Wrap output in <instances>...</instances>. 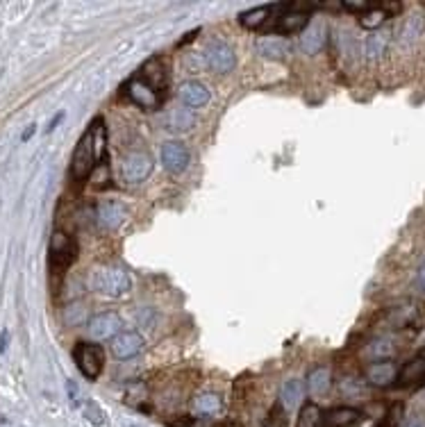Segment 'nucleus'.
Segmentation results:
<instances>
[{
    "instance_id": "29",
    "label": "nucleus",
    "mask_w": 425,
    "mask_h": 427,
    "mask_svg": "<svg viewBox=\"0 0 425 427\" xmlns=\"http://www.w3.org/2000/svg\"><path fill=\"white\" fill-rule=\"evenodd\" d=\"M364 355L369 357V359H373V361H387L391 355H394V346H391L389 341H384V339L373 341V343L366 346Z\"/></svg>"
},
{
    "instance_id": "23",
    "label": "nucleus",
    "mask_w": 425,
    "mask_h": 427,
    "mask_svg": "<svg viewBox=\"0 0 425 427\" xmlns=\"http://www.w3.org/2000/svg\"><path fill=\"white\" fill-rule=\"evenodd\" d=\"M273 14V7H257V10H250V12H243L239 16V23L243 28L248 30H259V28H266L268 26V19Z\"/></svg>"
},
{
    "instance_id": "4",
    "label": "nucleus",
    "mask_w": 425,
    "mask_h": 427,
    "mask_svg": "<svg viewBox=\"0 0 425 427\" xmlns=\"http://www.w3.org/2000/svg\"><path fill=\"white\" fill-rule=\"evenodd\" d=\"M73 359L87 380H98L105 368V350L98 343H78L73 348Z\"/></svg>"
},
{
    "instance_id": "34",
    "label": "nucleus",
    "mask_w": 425,
    "mask_h": 427,
    "mask_svg": "<svg viewBox=\"0 0 425 427\" xmlns=\"http://www.w3.org/2000/svg\"><path fill=\"white\" fill-rule=\"evenodd\" d=\"M64 121V112H57L55 116L51 119V123H48V128H46V132H53V130L60 125V123Z\"/></svg>"
},
{
    "instance_id": "40",
    "label": "nucleus",
    "mask_w": 425,
    "mask_h": 427,
    "mask_svg": "<svg viewBox=\"0 0 425 427\" xmlns=\"http://www.w3.org/2000/svg\"><path fill=\"white\" fill-rule=\"evenodd\" d=\"M216 427H243L241 423H234V421H225V423H220V425H216Z\"/></svg>"
},
{
    "instance_id": "41",
    "label": "nucleus",
    "mask_w": 425,
    "mask_h": 427,
    "mask_svg": "<svg viewBox=\"0 0 425 427\" xmlns=\"http://www.w3.org/2000/svg\"><path fill=\"white\" fill-rule=\"evenodd\" d=\"M375 427H391V425H389V421H387V418H384V421H380V423L375 425Z\"/></svg>"
},
{
    "instance_id": "11",
    "label": "nucleus",
    "mask_w": 425,
    "mask_h": 427,
    "mask_svg": "<svg viewBox=\"0 0 425 427\" xmlns=\"http://www.w3.org/2000/svg\"><path fill=\"white\" fill-rule=\"evenodd\" d=\"M139 80L146 82L155 92H162L168 85V71L166 64L159 60V57H150L148 62H144V67L139 69Z\"/></svg>"
},
{
    "instance_id": "1",
    "label": "nucleus",
    "mask_w": 425,
    "mask_h": 427,
    "mask_svg": "<svg viewBox=\"0 0 425 427\" xmlns=\"http://www.w3.org/2000/svg\"><path fill=\"white\" fill-rule=\"evenodd\" d=\"M78 259V241L64 229H55L48 243V266L53 273H64Z\"/></svg>"
},
{
    "instance_id": "19",
    "label": "nucleus",
    "mask_w": 425,
    "mask_h": 427,
    "mask_svg": "<svg viewBox=\"0 0 425 427\" xmlns=\"http://www.w3.org/2000/svg\"><path fill=\"white\" fill-rule=\"evenodd\" d=\"M323 46H325V28L321 26V23H316V26H309L305 32H302V37H300L302 53L316 55V53H321Z\"/></svg>"
},
{
    "instance_id": "12",
    "label": "nucleus",
    "mask_w": 425,
    "mask_h": 427,
    "mask_svg": "<svg viewBox=\"0 0 425 427\" xmlns=\"http://www.w3.org/2000/svg\"><path fill=\"white\" fill-rule=\"evenodd\" d=\"M398 368L394 361H373V364L366 368V382L373 384L378 389H387L398 380Z\"/></svg>"
},
{
    "instance_id": "13",
    "label": "nucleus",
    "mask_w": 425,
    "mask_h": 427,
    "mask_svg": "<svg viewBox=\"0 0 425 427\" xmlns=\"http://www.w3.org/2000/svg\"><path fill=\"white\" fill-rule=\"evenodd\" d=\"M141 350H144V336L139 332H121L116 339L112 341L114 357L121 359V361L137 357Z\"/></svg>"
},
{
    "instance_id": "3",
    "label": "nucleus",
    "mask_w": 425,
    "mask_h": 427,
    "mask_svg": "<svg viewBox=\"0 0 425 427\" xmlns=\"http://www.w3.org/2000/svg\"><path fill=\"white\" fill-rule=\"evenodd\" d=\"M89 286L105 295H123L130 291V275L119 266H101L94 268L89 275Z\"/></svg>"
},
{
    "instance_id": "20",
    "label": "nucleus",
    "mask_w": 425,
    "mask_h": 427,
    "mask_svg": "<svg viewBox=\"0 0 425 427\" xmlns=\"http://www.w3.org/2000/svg\"><path fill=\"white\" fill-rule=\"evenodd\" d=\"M330 384H332V375H330V368L325 366H318L307 375V391L312 396H325L330 391Z\"/></svg>"
},
{
    "instance_id": "38",
    "label": "nucleus",
    "mask_w": 425,
    "mask_h": 427,
    "mask_svg": "<svg viewBox=\"0 0 425 427\" xmlns=\"http://www.w3.org/2000/svg\"><path fill=\"white\" fill-rule=\"evenodd\" d=\"M7 339H10V334H7V330H3V334H0V352H5V348H7Z\"/></svg>"
},
{
    "instance_id": "15",
    "label": "nucleus",
    "mask_w": 425,
    "mask_h": 427,
    "mask_svg": "<svg viewBox=\"0 0 425 427\" xmlns=\"http://www.w3.org/2000/svg\"><path fill=\"white\" fill-rule=\"evenodd\" d=\"M177 98L180 101L184 103V107H205L207 103H209V89L205 87V85H200V82H193V80H187V82H182V85H180V89H177Z\"/></svg>"
},
{
    "instance_id": "30",
    "label": "nucleus",
    "mask_w": 425,
    "mask_h": 427,
    "mask_svg": "<svg viewBox=\"0 0 425 427\" xmlns=\"http://www.w3.org/2000/svg\"><path fill=\"white\" fill-rule=\"evenodd\" d=\"M89 180H92V184L96 189H107L110 186V166L107 164H98Z\"/></svg>"
},
{
    "instance_id": "35",
    "label": "nucleus",
    "mask_w": 425,
    "mask_h": 427,
    "mask_svg": "<svg viewBox=\"0 0 425 427\" xmlns=\"http://www.w3.org/2000/svg\"><path fill=\"white\" fill-rule=\"evenodd\" d=\"M403 427H425V418L423 416H412Z\"/></svg>"
},
{
    "instance_id": "31",
    "label": "nucleus",
    "mask_w": 425,
    "mask_h": 427,
    "mask_svg": "<svg viewBox=\"0 0 425 427\" xmlns=\"http://www.w3.org/2000/svg\"><path fill=\"white\" fill-rule=\"evenodd\" d=\"M373 5H375V3H369V0H346V3H341L343 10L357 12V16H362L364 12H369Z\"/></svg>"
},
{
    "instance_id": "28",
    "label": "nucleus",
    "mask_w": 425,
    "mask_h": 427,
    "mask_svg": "<svg viewBox=\"0 0 425 427\" xmlns=\"http://www.w3.org/2000/svg\"><path fill=\"white\" fill-rule=\"evenodd\" d=\"M421 32H423V19L421 16H412V19L405 21L403 30H400V41H403L405 46H410L421 37Z\"/></svg>"
},
{
    "instance_id": "26",
    "label": "nucleus",
    "mask_w": 425,
    "mask_h": 427,
    "mask_svg": "<svg viewBox=\"0 0 425 427\" xmlns=\"http://www.w3.org/2000/svg\"><path fill=\"white\" fill-rule=\"evenodd\" d=\"M257 53L261 57H268V60H282L287 55V46H284V41H277V39H259Z\"/></svg>"
},
{
    "instance_id": "5",
    "label": "nucleus",
    "mask_w": 425,
    "mask_h": 427,
    "mask_svg": "<svg viewBox=\"0 0 425 427\" xmlns=\"http://www.w3.org/2000/svg\"><path fill=\"white\" fill-rule=\"evenodd\" d=\"M121 316L119 314H114V311H103V314H96L89 318V323H87V334H89V339L92 341H98V343H103V341H114L116 336L121 334Z\"/></svg>"
},
{
    "instance_id": "37",
    "label": "nucleus",
    "mask_w": 425,
    "mask_h": 427,
    "mask_svg": "<svg viewBox=\"0 0 425 427\" xmlns=\"http://www.w3.org/2000/svg\"><path fill=\"white\" fill-rule=\"evenodd\" d=\"M416 282H419V286L425 291V266L419 270V275H416Z\"/></svg>"
},
{
    "instance_id": "32",
    "label": "nucleus",
    "mask_w": 425,
    "mask_h": 427,
    "mask_svg": "<svg viewBox=\"0 0 425 427\" xmlns=\"http://www.w3.org/2000/svg\"><path fill=\"white\" fill-rule=\"evenodd\" d=\"M85 416H87L94 425H103V423H105L103 409L98 407V405H94V402H87V405H85Z\"/></svg>"
},
{
    "instance_id": "8",
    "label": "nucleus",
    "mask_w": 425,
    "mask_h": 427,
    "mask_svg": "<svg viewBox=\"0 0 425 427\" xmlns=\"http://www.w3.org/2000/svg\"><path fill=\"white\" fill-rule=\"evenodd\" d=\"M205 64L216 73H230L236 64V57H234V51L227 44H223V41H214V44H209V48H207Z\"/></svg>"
},
{
    "instance_id": "33",
    "label": "nucleus",
    "mask_w": 425,
    "mask_h": 427,
    "mask_svg": "<svg viewBox=\"0 0 425 427\" xmlns=\"http://www.w3.org/2000/svg\"><path fill=\"white\" fill-rule=\"evenodd\" d=\"M64 318H67L69 325H80L85 320V311L80 305H71V307H67V311H64Z\"/></svg>"
},
{
    "instance_id": "25",
    "label": "nucleus",
    "mask_w": 425,
    "mask_h": 427,
    "mask_svg": "<svg viewBox=\"0 0 425 427\" xmlns=\"http://www.w3.org/2000/svg\"><path fill=\"white\" fill-rule=\"evenodd\" d=\"M389 16L391 14L384 10L382 3H375L369 12H364L362 16H359V26H362L364 30H378L382 23L389 19Z\"/></svg>"
},
{
    "instance_id": "36",
    "label": "nucleus",
    "mask_w": 425,
    "mask_h": 427,
    "mask_svg": "<svg viewBox=\"0 0 425 427\" xmlns=\"http://www.w3.org/2000/svg\"><path fill=\"white\" fill-rule=\"evenodd\" d=\"M35 132H37V125H30V128L26 130V132L21 134V141H23V143H26V141H30V139L35 137Z\"/></svg>"
},
{
    "instance_id": "14",
    "label": "nucleus",
    "mask_w": 425,
    "mask_h": 427,
    "mask_svg": "<svg viewBox=\"0 0 425 427\" xmlns=\"http://www.w3.org/2000/svg\"><path fill=\"white\" fill-rule=\"evenodd\" d=\"M364 414L355 407H334L323 414V427H357Z\"/></svg>"
},
{
    "instance_id": "21",
    "label": "nucleus",
    "mask_w": 425,
    "mask_h": 427,
    "mask_svg": "<svg viewBox=\"0 0 425 427\" xmlns=\"http://www.w3.org/2000/svg\"><path fill=\"white\" fill-rule=\"evenodd\" d=\"M302 396H305V387H302L300 380H289L282 384L280 389V405L284 409H296L300 402H302Z\"/></svg>"
},
{
    "instance_id": "2",
    "label": "nucleus",
    "mask_w": 425,
    "mask_h": 427,
    "mask_svg": "<svg viewBox=\"0 0 425 427\" xmlns=\"http://www.w3.org/2000/svg\"><path fill=\"white\" fill-rule=\"evenodd\" d=\"M98 166V152H96V143H94V132L92 128L80 137V141L73 150L71 157V177L76 182H85V180L92 177L94 168Z\"/></svg>"
},
{
    "instance_id": "10",
    "label": "nucleus",
    "mask_w": 425,
    "mask_h": 427,
    "mask_svg": "<svg viewBox=\"0 0 425 427\" xmlns=\"http://www.w3.org/2000/svg\"><path fill=\"white\" fill-rule=\"evenodd\" d=\"M125 216H128L125 204H121L119 200H105L98 204V209H96L98 225L105 229H119L125 223Z\"/></svg>"
},
{
    "instance_id": "16",
    "label": "nucleus",
    "mask_w": 425,
    "mask_h": 427,
    "mask_svg": "<svg viewBox=\"0 0 425 427\" xmlns=\"http://www.w3.org/2000/svg\"><path fill=\"white\" fill-rule=\"evenodd\" d=\"M425 382V350H421L414 359L400 368L398 373V384L400 387H416V384Z\"/></svg>"
},
{
    "instance_id": "24",
    "label": "nucleus",
    "mask_w": 425,
    "mask_h": 427,
    "mask_svg": "<svg viewBox=\"0 0 425 427\" xmlns=\"http://www.w3.org/2000/svg\"><path fill=\"white\" fill-rule=\"evenodd\" d=\"M323 414L325 412H321V407L316 402H305L300 409L296 427H323Z\"/></svg>"
},
{
    "instance_id": "18",
    "label": "nucleus",
    "mask_w": 425,
    "mask_h": 427,
    "mask_svg": "<svg viewBox=\"0 0 425 427\" xmlns=\"http://www.w3.org/2000/svg\"><path fill=\"white\" fill-rule=\"evenodd\" d=\"M164 125L171 130V132H189V130L196 125V116L189 107H175V110H171L166 114Z\"/></svg>"
},
{
    "instance_id": "7",
    "label": "nucleus",
    "mask_w": 425,
    "mask_h": 427,
    "mask_svg": "<svg viewBox=\"0 0 425 427\" xmlns=\"http://www.w3.org/2000/svg\"><path fill=\"white\" fill-rule=\"evenodd\" d=\"M123 96L128 98L130 103H135V105H139L141 107V110H157L159 107V103H162V98H159V94L155 92V89H150L148 85H146V82H141V80H130L128 85L123 87Z\"/></svg>"
},
{
    "instance_id": "27",
    "label": "nucleus",
    "mask_w": 425,
    "mask_h": 427,
    "mask_svg": "<svg viewBox=\"0 0 425 427\" xmlns=\"http://www.w3.org/2000/svg\"><path fill=\"white\" fill-rule=\"evenodd\" d=\"M389 46V35L387 32H375V35H371L369 39H366L364 44V53L369 60H378V57L387 51Z\"/></svg>"
},
{
    "instance_id": "9",
    "label": "nucleus",
    "mask_w": 425,
    "mask_h": 427,
    "mask_svg": "<svg viewBox=\"0 0 425 427\" xmlns=\"http://www.w3.org/2000/svg\"><path fill=\"white\" fill-rule=\"evenodd\" d=\"M162 164L168 173H182L189 166V150L182 141H166L162 146Z\"/></svg>"
},
{
    "instance_id": "17",
    "label": "nucleus",
    "mask_w": 425,
    "mask_h": 427,
    "mask_svg": "<svg viewBox=\"0 0 425 427\" xmlns=\"http://www.w3.org/2000/svg\"><path fill=\"white\" fill-rule=\"evenodd\" d=\"M307 28H309V14L291 10V12H284L282 16H277V23L271 30H275L277 35H296V32H305Z\"/></svg>"
},
{
    "instance_id": "6",
    "label": "nucleus",
    "mask_w": 425,
    "mask_h": 427,
    "mask_svg": "<svg viewBox=\"0 0 425 427\" xmlns=\"http://www.w3.org/2000/svg\"><path fill=\"white\" fill-rule=\"evenodd\" d=\"M153 173V157L146 150H132L123 157L121 175L128 184H139Z\"/></svg>"
},
{
    "instance_id": "22",
    "label": "nucleus",
    "mask_w": 425,
    "mask_h": 427,
    "mask_svg": "<svg viewBox=\"0 0 425 427\" xmlns=\"http://www.w3.org/2000/svg\"><path fill=\"white\" fill-rule=\"evenodd\" d=\"M191 407H193V412L200 416H214L223 409V400H220L216 393H200L198 398H193Z\"/></svg>"
},
{
    "instance_id": "39",
    "label": "nucleus",
    "mask_w": 425,
    "mask_h": 427,
    "mask_svg": "<svg viewBox=\"0 0 425 427\" xmlns=\"http://www.w3.org/2000/svg\"><path fill=\"white\" fill-rule=\"evenodd\" d=\"M198 32H200V30H193V32H187V37H184L182 41H180V46H184V44H189V41H191V39H196V35H198Z\"/></svg>"
}]
</instances>
